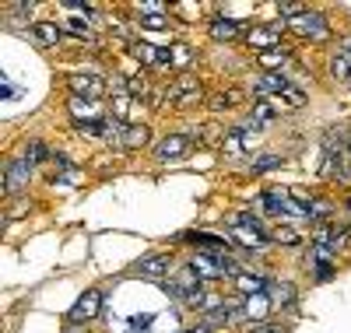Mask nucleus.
I'll use <instances>...</instances> for the list:
<instances>
[{
  "label": "nucleus",
  "mask_w": 351,
  "mask_h": 333,
  "mask_svg": "<svg viewBox=\"0 0 351 333\" xmlns=\"http://www.w3.org/2000/svg\"><path fill=\"white\" fill-rule=\"evenodd\" d=\"M239 102H243V88H228V92H218L211 99V109L221 112V109H232V106H239Z\"/></svg>",
  "instance_id": "nucleus-21"
},
{
  "label": "nucleus",
  "mask_w": 351,
  "mask_h": 333,
  "mask_svg": "<svg viewBox=\"0 0 351 333\" xmlns=\"http://www.w3.org/2000/svg\"><path fill=\"white\" fill-rule=\"evenodd\" d=\"M288 28L295 32L299 39H309V42H324V39H330V25H327V18L324 14H316V11H302L299 18H291L288 21Z\"/></svg>",
  "instance_id": "nucleus-1"
},
{
  "label": "nucleus",
  "mask_w": 351,
  "mask_h": 333,
  "mask_svg": "<svg viewBox=\"0 0 351 333\" xmlns=\"http://www.w3.org/2000/svg\"><path fill=\"white\" fill-rule=\"evenodd\" d=\"M250 333H281L278 326H271V323H260V326H253Z\"/></svg>",
  "instance_id": "nucleus-33"
},
{
  "label": "nucleus",
  "mask_w": 351,
  "mask_h": 333,
  "mask_svg": "<svg viewBox=\"0 0 351 333\" xmlns=\"http://www.w3.org/2000/svg\"><path fill=\"white\" fill-rule=\"evenodd\" d=\"M67 333H81V330H77V326H67Z\"/></svg>",
  "instance_id": "nucleus-35"
},
{
  "label": "nucleus",
  "mask_w": 351,
  "mask_h": 333,
  "mask_svg": "<svg viewBox=\"0 0 351 333\" xmlns=\"http://www.w3.org/2000/svg\"><path fill=\"white\" fill-rule=\"evenodd\" d=\"M271 238H274V242H285V246H295V242H299V232L288 228V225H278Z\"/></svg>",
  "instance_id": "nucleus-26"
},
{
  "label": "nucleus",
  "mask_w": 351,
  "mask_h": 333,
  "mask_svg": "<svg viewBox=\"0 0 351 333\" xmlns=\"http://www.w3.org/2000/svg\"><path fill=\"white\" fill-rule=\"evenodd\" d=\"M130 56L141 60V64H148V67H165L169 64V49H155L148 42H130Z\"/></svg>",
  "instance_id": "nucleus-11"
},
{
  "label": "nucleus",
  "mask_w": 351,
  "mask_h": 333,
  "mask_svg": "<svg viewBox=\"0 0 351 333\" xmlns=\"http://www.w3.org/2000/svg\"><path fill=\"white\" fill-rule=\"evenodd\" d=\"M228 228H232V238L246 249H263L271 242V235H263L260 228H246V225H236V221H228Z\"/></svg>",
  "instance_id": "nucleus-9"
},
{
  "label": "nucleus",
  "mask_w": 351,
  "mask_h": 333,
  "mask_svg": "<svg viewBox=\"0 0 351 333\" xmlns=\"http://www.w3.org/2000/svg\"><path fill=\"white\" fill-rule=\"evenodd\" d=\"M43 158H46V144H43V140H32V144L25 147V162H28V165H39Z\"/></svg>",
  "instance_id": "nucleus-25"
},
{
  "label": "nucleus",
  "mask_w": 351,
  "mask_h": 333,
  "mask_svg": "<svg viewBox=\"0 0 351 333\" xmlns=\"http://www.w3.org/2000/svg\"><path fill=\"white\" fill-rule=\"evenodd\" d=\"M169 267H172V256H169V253L144 256V260H137V274H141V278H165Z\"/></svg>",
  "instance_id": "nucleus-13"
},
{
  "label": "nucleus",
  "mask_w": 351,
  "mask_h": 333,
  "mask_svg": "<svg viewBox=\"0 0 351 333\" xmlns=\"http://www.w3.org/2000/svg\"><path fill=\"white\" fill-rule=\"evenodd\" d=\"M190 270H193V274L200 278V281H211V278H221V267H218V260L215 256H193L190 260Z\"/></svg>",
  "instance_id": "nucleus-15"
},
{
  "label": "nucleus",
  "mask_w": 351,
  "mask_h": 333,
  "mask_svg": "<svg viewBox=\"0 0 351 333\" xmlns=\"http://www.w3.org/2000/svg\"><path fill=\"white\" fill-rule=\"evenodd\" d=\"M348 207H351V197H348Z\"/></svg>",
  "instance_id": "nucleus-36"
},
{
  "label": "nucleus",
  "mask_w": 351,
  "mask_h": 333,
  "mask_svg": "<svg viewBox=\"0 0 351 333\" xmlns=\"http://www.w3.org/2000/svg\"><path fill=\"white\" fill-rule=\"evenodd\" d=\"M281 165V158H274V155H263V158H256L253 162V172L260 175V172H271V169H278Z\"/></svg>",
  "instance_id": "nucleus-30"
},
{
  "label": "nucleus",
  "mask_w": 351,
  "mask_h": 333,
  "mask_svg": "<svg viewBox=\"0 0 351 333\" xmlns=\"http://www.w3.org/2000/svg\"><path fill=\"white\" fill-rule=\"evenodd\" d=\"M186 333H211L208 326H193V330H186Z\"/></svg>",
  "instance_id": "nucleus-34"
},
{
  "label": "nucleus",
  "mask_w": 351,
  "mask_h": 333,
  "mask_svg": "<svg viewBox=\"0 0 351 333\" xmlns=\"http://www.w3.org/2000/svg\"><path fill=\"white\" fill-rule=\"evenodd\" d=\"M271 291H274L278 301H291V298H295V288H291V284H271Z\"/></svg>",
  "instance_id": "nucleus-31"
},
{
  "label": "nucleus",
  "mask_w": 351,
  "mask_h": 333,
  "mask_svg": "<svg viewBox=\"0 0 351 333\" xmlns=\"http://www.w3.org/2000/svg\"><path fill=\"white\" fill-rule=\"evenodd\" d=\"M208 32H211L215 42H236V39L243 36V25L232 21V18H215V21L208 25Z\"/></svg>",
  "instance_id": "nucleus-12"
},
{
  "label": "nucleus",
  "mask_w": 351,
  "mask_h": 333,
  "mask_svg": "<svg viewBox=\"0 0 351 333\" xmlns=\"http://www.w3.org/2000/svg\"><path fill=\"white\" fill-rule=\"evenodd\" d=\"M253 88H256L260 99H281L288 88H291V81H285L281 74H260V77L253 81Z\"/></svg>",
  "instance_id": "nucleus-8"
},
{
  "label": "nucleus",
  "mask_w": 351,
  "mask_h": 333,
  "mask_svg": "<svg viewBox=\"0 0 351 333\" xmlns=\"http://www.w3.org/2000/svg\"><path fill=\"white\" fill-rule=\"evenodd\" d=\"M152 140V130L144 127V123H134V127H127V134H123V144L127 147H144Z\"/></svg>",
  "instance_id": "nucleus-22"
},
{
  "label": "nucleus",
  "mask_w": 351,
  "mask_h": 333,
  "mask_svg": "<svg viewBox=\"0 0 351 333\" xmlns=\"http://www.w3.org/2000/svg\"><path fill=\"white\" fill-rule=\"evenodd\" d=\"M127 95H148V77L144 74H137V77H127Z\"/></svg>",
  "instance_id": "nucleus-27"
},
{
  "label": "nucleus",
  "mask_w": 351,
  "mask_h": 333,
  "mask_svg": "<svg viewBox=\"0 0 351 333\" xmlns=\"http://www.w3.org/2000/svg\"><path fill=\"white\" fill-rule=\"evenodd\" d=\"M67 106H71V116L77 119L81 127L102 123V109H99L95 102H88V99H74V95H71V102H67Z\"/></svg>",
  "instance_id": "nucleus-10"
},
{
  "label": "nucleus",
  "mask_w": 351,
  "mask_h": 333,
  "mask_svg": "<svg viewBox=\"0 0 351 333\" xmlns=\"http://www.w3.org/2000/svg\"><path fill=\"white\" fill-rule=\"evenodd\" d=\"M190 60H193V49H190V46H183V42L169 49V67H186Z\"/></svg>",
  "instance_id": "nucleus-24"
},
{
  "label": "nucleus",
  "mask_w": 351,
  "mask_h": 333,
  "mask_svg": "<svg viewBox=\"0 0 351 333\" xmlns=\"http://www.w3.org/2000/svg\"><path fill=\"white\" fill-rule=\"evenodd\" d=\"M330 210H334V204H330L327 197H313V204H309V221L327 225V221H330Z\"/></svg>",
  "instance_id": "nucleus-20"
},
{
  "label": "nucleus",
  "mask_w": 351,
  "mask_h": 333,
  "mask_svg": "<svg viewBox=\"0 0 351 333\" xmlns=\"http://www.w3.org/2000/svg\"><path fill=\"white\" fill-rule=\"evenodd\" d=\"M11 11H14V14H32L36 4H32V0H28V4H11Z\"/></svg>",
  "instance_id": "nucleus-32"
},
{
  "label": "nucleus",
  "mask_w": 351,
  "mask_h": 333,
  "mask_svg": "<svg viewBox=\"0 0 351 333\" xmlns=\"http://www.w3.org/2000/svg\"><path fill=\"white\" fill-rule=\"evenodd\" d=\"M112 112H116V119H127L130 116V95L127 92H120L112 99Z\"/></svg>",
  "instance_id": "nucleus-28"
},
{
  "label": "nucleus",
  "mask_w": 351,
  "mask_h": 333,
  "mask_svg": "<svg viewBox=\"0 0 351 333\" xmlns=\"http://www.w3.org/2000/svg\"><path fill=\"white\" fill-rule=\"evenodd\" d=\"M67 84H71V95H74V99L95 102L99 95H106V84H102V77H95V74H74Z\"/></svg>",
  "instance_id": "nucleus-4"
},
{
  "label": "nucleus",
  "mask_w": 351,
  "mask_h": 333,
  "mask_svg": "<svg viewBox=\"0 0 351 333\" xmlns=\"http://www.w3.org/2000/svg\"><path fill=\"white\" fill-rule=\"evenodd\" d=\"M28 179H32V165H28L25 158L21 162H8V169H4V193L18 197L28 186Z\"/></svg>",
  "instance_id": "nucleus-3"
},
{
  "label": "nucleus",
  "mask_w": 351,
  "mask_h": 333,
  "mask_svg": "<svg viewBox=\"0 0 351 333\" xmlns=\"http://www.w3.org/2000/svg\"><path fill=\"white\" fill-rule=\"evenodd\" d=\"M267 312H271V298H267V295H250V298H246L243 316H250V319H263Z\"/></svg>",
  "instance_id": "nucleus-19"
},
{
  "label": "nucleus",
  "mask_w": 351,
  "mask_h": 333,
  "mask_svg": "<svg viewBox=\"0 0 351 333\" xmlns=\"http://www.w3.org/2000/svg\"><path fill=\"white\" fill-rule=\"evenodd\" d=\"M144 28H152V32H162V28H169V18L165 14H148V18H141Z\"/></svg>",
  "instance_id": "nucleus-29"
},
{
  "label": "nucleus",
  "mask_w": 351,
  "mask_h": 333,
  "mask_svg": "<svg viewBox=\"0 0 351 333\" xmlns=\"http://www.w3.org/2000/svg\"><path fill=\"white\" fill-rule=\"evenodd\" d=\"M256 64L267 74H278V71H285L291 64V53L285 46H278V49H267V53H256Z\"/></svg>",
  "instance_id": "nucleus-14"
},
{
  "label": "nucleus",
  "mask_w": 351,
  "mask_h": 333,
  "mask_svg": "<svg viewBox=\"0 0 351 333\" xmlns=\"http://www.w3.org/2000/svg\"><path fill=\"white\" fill-rule=\"evenodd\" d=\"M186 151H190V137H186V134H169V137H162V140L155 144V155H158V162L183 158Z\"/></svg>",
  "instance_id": "nucleus-6"
},
{
  "label": "nucleus",
  "mask_w": 351,
  "mask_h": 333,
  "mask_svg": "<svg viewBox=\"0 0 351 333\" xmlns=\"http://www.w3.org/2000/svg\"><path fill=\"white\" fill-rule=\"evenodd\" d=\"M200 99H204L200 81H193V77H180V81L172 84V92H169V106H176V109H190Z\"/></svg>",
  "instance_id": "nucleus-2"
},
{
  "label": "nucleus",
  "mask_w": 351,
  "mask_h": 333,
  "mask_svg": "<svg viewBox=\"0 0 351 333\" xmlns=\"http://www.w3.org/2000/svg\"><path fill=\"white\" fill-rule=\"evenodd\" d=\"M278 116V109H274V102H267V99H260L256 106H253V123L260 127V123H271V119Z\"/></svg>",
  "instance_id": "nucleus-23"
},
{
  "label": "nucleus",
  "mask_w": 351,
  "mask_h": 333,
  "mask_svg": "<svg viewBox=\"0 0 351 333\" xmlns=\"http://www.w3.org/2000/svg\"><path fill=\"white\" fill-rule=\"evenodd\" d=\"M236 288H239V291L250 298V295H263V291H267L271 284L263 281L260 274H239V278H236Z\"/></svg>",
  "instance_id": "nucleus-17"
},
{
  "label": "nucleus",
  "mask_w": 351,
  "mask_h": 333,
  "mask_svg": "<svg viewBox=\"0 0 351 333\" xmlns=\"http://www.w3.org/2000/svg\"><path fill=\"white\" fill-rule=\"evenodd\" d=\"M60 25H56V21H39L36 25V42L39 46H56V42H60Z\"/></svg>",
  "instance_id": "nucleus-18"
},
{
  "label": "nucleus",
  "mask_w": 351,
  "mask_h": 333,
  "mask_svg": "<svg viewBox=\"0 0 351 333\" xmlns=\"http://www.w3.org/2000/svg\"><path fill=\"white\" fill-rule=\"evenodd\" d=\"M239 312L236 309H232V306H225V301H221V306L218 309H211V312H204V319H200V326H225V323H232V319H236Z\"/></svg>",
  "instance_id": "nucleus-16"
},
{
  "label": "nucleus",
  "mask_w": 351,
  "mask_h": 333,
  "mask_svg": "<svg viewBox=\"0 0 351 333\" xmlns=\"http://www.w3.org/2000/svg\"><path fill=\"white\" fill-rule=\"evenodd\" d=\"M281 28H285V25H260V28H253L246 39H250L253 49L267 53V49H278V42H281Z\"/></svg>",
  "instance_id": "nucleus-7"
},
{
  "label": "nucleus",
  "mask_w": 351,
  "mask_h": 333,
  "mask_svg": "<svg viewBox=\"0 0 351 333\" xmlns=\"http://www.w3.org/2000/svg\"><path fill=\"white\" fill-rule=\"evenodd\" d=\"M99 309H102V291H84L81 298H77V306L71 309V323H88V319H95L99 316Z\"/></svg>",
  "instance_id": "nucleus-5"
}]
</instances>
